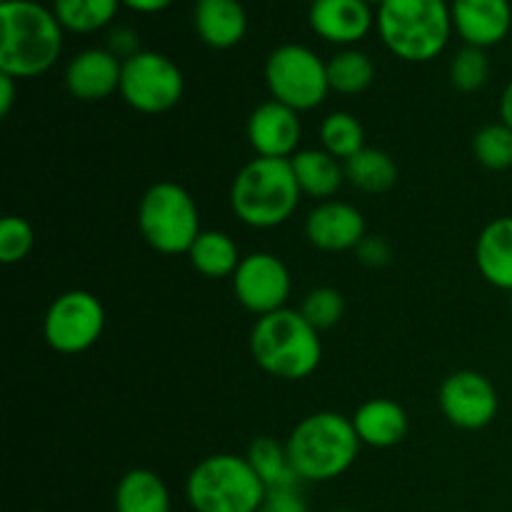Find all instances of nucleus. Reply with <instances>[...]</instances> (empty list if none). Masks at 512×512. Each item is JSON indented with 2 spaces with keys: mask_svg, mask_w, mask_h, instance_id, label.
<instances>
[{
  "mask_svg": "<svg viewBox=\"0 0 512 512\" xmlns=\"http://www.w3.org/2000/svg\"><path fill=\"white\" fill-rule=\"evenodd\" d=\"M0 35V73L15 80L48 73L63 50V25L35 0H3Z\"/></svg>",
  "mask_w": 512,
  "mask_h": 512,
  "instance_id": "f257e3e1",
  "label": "nucleus"
},
{
  "mask_svg": "<svg viewBox=\"0 0 512 512\" xmlns=\"http://www.w3.org/2000/svg\"><path fill=\"white\" fill-rule=\"evenodd\" d=\"M360 445L353 418L320 410L295 425L285 448L303 483H328L353 468Z\"/></svg>",
  "mask_w": 512,
  "mask_h": 512,
  "instance_id": "f03ea898",
  "label": "nucleus"
},
{
  "mask_svg": "<svg viewBox=\"0 0 512 512\" xmlns=\"http://www.w3.org/2000/svg\"><path fill=\"white\" fill-rule=\"evenodd\" d=\"M298 180L290 160L255 158L238 170L230 188V208L250 228H278L293 218L300 203Z\"/></svg>",
  "mask_w": 512,
  "mask_h": 512,
  "instance_id": "7ed1b4c3",
  "label": "nucleus"
},
{
  "mask_svg": "<svg viewBox=\"0 0 512 512\" xmlns=\"http://www.w3.org/2000/svg\"><path fill=\"white\" fill-rule=\"evenodd\" d=\"M250 353L273 378L305 380L318 370L323 343L300 310L283 308L258 318L250 333Z\"/></svg>",
  "mask_w": 512,
  "mask_h": 512,
  "instance_id": "20e7f679",
  "label": "nucleus"
},
{
  "mask_svg": "<svg viewBox=\"0 0 512 512\" xmlns=\"http://www.w3.org/2000/svg\"><path fill=\"white\" fill-rule=\"evenodd\" d=\"M385 48L408 63L438 58L453 33L445 0H383L375 15Z\"/></svg>",
  "mask_w": 512,
  "mask_h": 512,
  "instance_id": "39448f33",
  "label": "nucleus"
},
{
  "mask_svg": "<svg viewBox=\"0 0 512 512\" xmlns=\"http://www.w3.org/2000/svg\"><path fill=\"white\" fill-rule=\"evenodd\" d=\"M185 495L195 512H258L268 490L248 458L220 453L190 470Z\"/></svg>",
  "mask_w": 512,
  "mask_h": 512,
  "instance_id": "423d86ee",
  "label": "nucleus"
},
{
  "mask_svg": "<svg viewBox=\"0 0 512 512\" xmlns=\"http://www.w3.org/2000/svg\"><path fill=\"white\" fill-rule=\"evenodd\" d=\"M138 225L150 248L165 255L188 253L200 230V213L193 195L173 180L145 190L138 208Z\"/></svg>",
  "mask_w": 512,
  "mask_h": 512,
  "instance_id": "0eeeda50",
  "label": "nucleus"
},
{
  "mask_svg": "<svg viewBox=\"0 0 512 512\" xmlns=\"http://www.w3.org/2000/svg\"><path fill=\"white\" fill-rule=\"evenodd\" d=\"M265 83L278 103L298 110H313L330 93L328 63L315 50L300 43H285L270 53L265 63Z\"/></svg>",
  "mask_w": 512,
  "mask_h": 512,
  "instance_id": "6e6552de",
  "label": "nucleus"
},
{
  "mask_svg": "<svg viewBox=\"0 0 512 512\" xmlns=\"http://www.w3.org/2000/svg\"><path fill=\"white\" fill-rule=\"evenodd\" d=\"M185 78L178 65L163 53L140 50L133 58L123 60L120 95L138 113H165L183 98Z\"/></svg>",
  "mask_w": 512,
  "mask_h": 512,
  "instance_id": "1a4fd4ad",
  "label": "nucleus"
},
{
  "mask_svg": "<svg viewBox=\"0 0 512 512\" xmlns=\"http://www.w3.org/2000/svg\"><path fill=\"white\" fill-rule=\"evenodd\" d=\"M105 330V308L88 290L58 295L43 320L45 343L63 355H78L93 348Z\"/></svg>",
  "mask_w": 512,
  "mask_h": 512,
  "instance_id": "9d476101",
  "label": "nucleus"
},
{
  "mask_svg": "<svg viewBox=\"0 0 512 512\" xmlns=\"http://www.w3.org/2000/svg\"><path fill=\"white\" fill-rule=\"evenodd\" d=\"M235 298L255 315H270L283 310L293 290L290 270L273 253H250L240 260L233 275Z\"/></svg>",
  "mask_w": 512,
  "mask_h": 512,
  "instance_id": "9b49d317",
  "label": "nucleus"
},
{
  "mask_svg": "<svg viewBox=\"0 0 512 512\" xmlns=\"http://www.w3.org/2000/svg\"><path fill=\"white\" fill-rule=\"evenodd\" d=\"M500 398L495 385L475 370H458L440 385V410L463 430H480L498 415Z\"/></svg>",
  "mask_w": 512,
  "mask_h": 512,
  "instance_id": "f8f14e48",
  "label": "nucleus"
},
{
  "mask_svg": "<svg viewBox=\"0 0 512 512\" xmlns=\"http://www.w3.org/2000/svg\"><path fill=\"white\" fill-rule=\"evenodd\" d=\"M300 135L303 125L298 110L278 100L258 105L248 118V140L258 158L290 160L300 150Z\"/></svg>",
  "mask_w": 512,
  "mask_h": 512,
  "instance_id": "ddd939ff",
  "label": "nucleus"
},
{
  "mask_svg": "<svg viewBox=\"0 0 512 512\" xmlns=\"http://www.w3.org/2000/svg\"><path fill=\"white\" fill-rule=\"evenodd\" d=\"M305 235L310 243L325 253L355 250L363 243L365 218L355 205L340 200H325L305 220Z\"/></svg>",
  "mask_w": 512,
  "mask_h": 512,
  "instance_id": "4468645a",
  "label": "nucleus"
},
{
  "mask_svg": "<svg viewBox=\"0 0 512 512\" xmlns=\"http://www.w3.org/2000/svg\"><path fill=\"white\" fill-rule=\"evenodd\" d=\"M123 60L105 48H88L65 68V88L83 103H98L120 90Z\"/></svg>",
  "mask_w": 512,
  "mask_h": 512,
  "instance_id": "2eb2a0df",
  "label": "nucleus"
},
{
  "mask_svg": "<svg viewBox=\"0 0 512 512\" xmlns=\"http://www.w3.org/2000/svg\"><path fill=\"white\" fill-rule=\"evenodd\" d=\"M453 30L473 48H490L508 38L512 28L510 0H453Z\"/></svg>",
  "mask_w": 512,
  "mask_h": 512,
  "instance_id": "dca6fc26",
  "label": "nucleus"
},
{
  "mask_svg": "<svg viewBox=\"0 0 512 512\" xmlns=\"http://www.w3.org/2000/svg\"><path fill=\"white\" fill-rule=\"evenodd\" d=\"M375 15L365 0H315L310 3V28L335 45H353L370 33Z\"/></svg>",
  "mask_w": 512,
  "mask_h": 512,
  "instance_id": "f3484780",
  "label": "nucleus"
},
{
  "mask_svg": "<svg viewBox=\"0 0 512 512\" xmlns=\"http://www.w3.org/2000/svg\"><path fill=\"white\" fill-rule=\"evenodd\" d=\"M193 23L205 45L228 50L245 38L248 15L240 0H198Z\"/></svg>",
  "mask_w": 512,
  "mask_h": 512,
  "instance_id": "a211bd4d",
  "label": "nucleus"
},
{
  "mask_svg": "<svg viewBox=\"0 0 512 512\" xmlns=\"http://www.w3.org/2000/svg\"><path fill=\"white\" fill-rule=\"evenodd\" d=\"M353 425L363 445L393 448L408 433V413L395 400L373 398L355 410Z\"/></svg>",
  "mask_w": 512,
  "mask_h": 512,
  "instance_id": "6ab92c4d",
  "label": "nucleus"
},
{
  "mask_svg": "<svg viewBox=\"0 0 512 512\" xmlns=\"http://www.w3.org/2000/svg\"><path fill=\"white\" fill-rule=\"evenodd\" d=\"M475 263L490 285L512 293V215L485 225L475 243Z\"/></svg>",
  "mask_w": 512,
  "mask_h": 512,
  "instance_id": "aec40b11",
  "label": "nucleus"
},
{
  "mask_svg": "<svg viewBox=\"0 0 512 512\" xmlns=\"http://www.w3.org/2000/svg\"><path fill=\"white\" fill-rule=\"evenodd\" d=\"M295 180H298L303 195L318 200H330L345 183V165L338 158L325 153L323 148H305L290 158Z\"/></svg>",
  "mask_w": 512,
  "mask_h": 512,
  "instance_id": "412c9836",
  "label": "nucleus"
},
{
  "mask_svg": "<svg viewBox=\"0 0 512 512\" xmlns=\"http://www.w3.org/2000/svg\"><path fill=\"white\" fill-rule=\"evenodd\" d=\"M115 512H170L165 480L148 468H133L115 488Z\"/></svg>",
  "mask_w": 512,
  "mask_h": 512,
  "instance_id": "4be33fe9",
  "label": "nucleus"
},
{
  "mask_svg": "<svg viewBox=\"0 0 512 512\" xmlns=\"http://www.w3.org/2000/svg\"><path fill=\"white\" fill-rule=\"evenodd\" d=\"M190 265L205 278H233L240 265V253L235 240L220 230H203L188 250Z\"/></svg>",
  "mask_w": 512,
  "mask_h": 512,
  "instance_id": "5701e85b",
  "label": "nucleus"
},
{
  "mask_svg": "<svg viewBox=\"0 0 512 512\" xmlns=\"http://www.w3.org/2000/svg\"><path fill=\"white\" fill-rule=\"evenodd\" d=\"M245 458L250 460L268 493L270 490H295L303 483L300 475L295 473L293 463H290L288 448L275 438H255Z\"/></svg>",
  "mask_w": 512,
  "mask_h": 512,
  "instance_id": "b1692460",
  "label": "nucleus"
},
{
  "mask_svg": "<svg viewBox=\"0 0 512 512\" xmlns=\"http://www.w3.org/2000/svg\"><path fill=\"white\" fill-rule=\"evenodd\" d=\"M345 180L363 193H385L398 180V165L385 150L363 148L345 160Z\"/></svg>",
  "mask_w": 512,
  "mask_h": 512,
  "instance_id": "393cba45",
  "label": "nucleus"
},
{
  "mask_svg": "<svg viewBox=\"0 0 512 512\" xmlns=\"http://www.w3.org/2000/svg\"><path fill=\"white\" fill-rule=\"evenodd\" d=\"M120 0H55L53 13L70 33H95L115 18Z\"/></svg>",
  "mask_w": 512,
  "mask_h": 512,
  "instance_id": "a878e982",
  "label": "nucleus"
},
{
  "mask_svg": "<svg viewBox=\"0 0 512 512\" xmlns=\"http://www.w3.org/2000/svg\"><path fill=\"white\" fill-rule=\"evenodd\" d=\"M375 78L373 60L355 48H345L328 60L330 90L343 95H358L368 90Z\"/></svg>",
  "mask_w": 512,
  "mask_h": 512,
  "instance_id": "bb28decb",
  "label": "nucleus"
},
{
  "mask_svg": "<svg viewBox=\"0 0 512 512\" xmlns=\"http://www.w3.org/2000/svg\"><path fill=\"white\" fill-rule=\"evenodd\" d=\"M320 143L333 158L348 160L365 148V130L353 113L338 110L320 123Z\"/></svg>",
  "mask_w": 512,
  "mask_h": 512,
  "instance_id": "cd10ccee",
  "label": "nucleus"
},
{
  "mask_svg": "<svg viewBox=\"0 0 512 512\" xmlns=\"http://www.w3.org/2000/svg\"><path fill=\"white\" fill-rule=\"evenodd\" d=\"M473 155L483 168H512V130L505 123L485 125L473 138Z\"/></svg>",
  "mask_w": 512,
  "mask_h": 512,
  "instance_id": "c85d7f7f",
  "label": "nucleus"
},
{
  "mask_svg": "<svg viewBox=\"0 0 512 512\" xmlns=\"http://www.w3.org/2000/svg\"><path fill=\"white\" fill-rule=\"evenodd\" d=\"M490 78V60L483 48H473L465 45L455 53L453 63H450V83L460 93H475L483 88Z\"/></svg>",
  "mask_w": 512,
  "mask_h": 512,
  "instance_id": "c756f323",
  "label": "nucleus"
},
{
  "mask_svg": "<svg viewBox=\"0 0 512 512\" xmlns=\"http://www.w3.org/2000/svg\"><path fill=\"white\" fill-rule=\"evenodd\" d=\"M345 310V300L343 295L338 293L335 288H315L305 295L303 300V318L313 325L315 330H330L340 323Z\"/></svg>",
  "mask_w": 512,
  "mask_h": 512,
  "instance_id": "7c9ffc66",
  "label": "nucleus"
},
{
  "mask_svg": "<svg viewBox=\"0 0 512 512\" xmlns=\"http://www.w3.org/2000/svg\"><path fill=\"white\" fill-rule=\"evenodd\" d=\"M33 243L35 233L28 220L18 218V215L3 218V223H0V263L15 265L25 260L33 250Z\"/></svg>",
  "mask_w": 512,
  "mask_h": 512,
  "instance_id": "2f4dec72",
  "label": "nucleus"
},
{
  "mask_svg": "<svg viewBox=\"0 0 512 512\" xmlns=\"http://www.w3.org/2000/svg\"><path fill=\"white\" fill-rule=\"evenodd\" d=\"M258 512H310L308 503L300 495V488L295 490H270L265 495L263 505Z\"/></svg>",
  "mask_w": 512,
  "mask_h": 512,
  "instance_id": "473e14b6",
  "label": "nucleus"
},
{
  "mask_svg": "<svg viewBox=\"0 0 512 512\" xmlns=\"http://www.w3.org/2000/svg\"><path fill=\"white\" fill-rule=\"evenodd\" d=\"M355 250H358L360 263L370 265V268L390 263V245L383 238H365Z\"/></svg>",
  "mask_w": 512,
  "mask_h": 512,
  "instance_id": "72a5a7b5",
  "label": "nucleus"
},
{
  "mask_svg": "<svg viewBox=\"0 0 512 512\" xmlns=\"http://www.w3.org/2000/svg\"><path fill=\"white\" fill-rule=\"evenodd\" d=\"M108 50L113 55H118V58H123V60L138 55L140 53V43H138V35H135V30L115 28L113 33H110V48Z\"/></svg>",
  "mask_w": 512,
  "mask_h": 512,
  "instance_id": "f704fd0d",
  "label": "nucleus"
},
{
  "mask_svg": "<svg viewBox=\"0 0 512 512\" xmlns=\"http://www.w3.org/2000/svg\"><path fill=\"white\" fill-rule=\"evenodd\" d=\"M13 103H15V78L0 73V115H3V118H8Z\"/></svg>",
  "mask_w": 512,
  "mask_h": 512,
  "instance_id": "c9c22d12",
  "label": "nucleus"
},
{
  "mask_svg": "<svg viewBox=\"0 0 512 512\" xmlns=\"http://www.w3.org/2000/svg\"><path fill=\"white\" fill-rule=\"evenodd\" d=\"M123 5H128L130 10H135V13H160V10L170 8L173 5V0H120Z\"/></svg>",
  "mask_w": 512,
  "mask_h": 512,
  "instance_id": "e433bc0d",
  "label": "nucleus"
},
{
  "mask_svg": "<svg viewBox=\"0 0 512 512\" xmlns=\"http://www.w3.org/2000/svg\"><path fill=\"white\" fill-rule=\"evenodd\" d=\"M500 118H503V123L512 130V80L505 85L503 98H500Z\"/></svg>",
  "mask_w": 512,
  "mask_h": 512,
  "instance_id": "4c0bfd02",
  "label": "nucleus"
},
{
  "mask_svg": "<svg viewBox=\"0 0 512 512\" xmlns=\"http://www.w3.org/2000/svg\"><path fill=\"white\" fill-rule=\"evenodd\" d=\"M365 3H370V5H373V3H378V5H380V3H383V0H365Z\"/></svg>",
  "mask_w": 512,
  "mask_h": 512,
  "instance_id": "58836bf2",
  "label": "nucleus"
},
{
  "mask_svg": "<svg viewBox=\"0 0 512 512\" xmlns=\"http://www.w3.org/2000/svg\"><path fill=\"white\" fill-rule=\"evenodd\" d=\"M333 512H353V510H333Z\"/></svg>",
  "mask_w": 512,
  "mask_h": 512,
  "instance_id": "ea45409f",
  "label": "nucleus"
},
{
  "mask_svg": "<svg viewBox=\"0 0 512 512\" xmlns=\"http://www.w3.org/2000/svg\"><path fill=\"white\" fill-rule=\"evenodd\" d=\"M510 310H512V293H510Z\"/></svg>",
  "mask_w": 512,
  "mask_h": 512,
  "instance_id": "a19ab883",
  "label": "nucleus"
},
{
  "mask_svg": "<svg viewBox=\"0 0 512 512\" xmlns=\"http://www.w3.org/2000/svg\"><path fill=\"white\" fill-rule=\"evenodd\" d=\"M310 3H315V0H310Z\"/></svg>",
  "mask_w": 512,
  "mask_h": 512,
  "instance_id": "79ce46f5",
  "label": "nucleus"
},
{
  "mask_svg": "<svg viewBox=\"0 0 512 512\" xmlns=\"http://www.w3.org/2000/svg\"><path fill=\"white\" fill-rule=\"evenodd\" d=\"M0 3H3V0H0Z\"/></svg>",
  "mask_w": 512,
  "mask_h": 512,
  "instance_id": "37998d69",
  "label": "nucleus"
}]
</instances>
